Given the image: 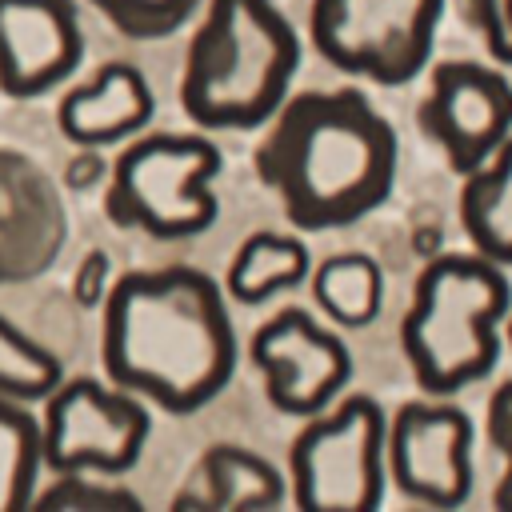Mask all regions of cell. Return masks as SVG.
<instances>
[{
    "mask_svg": "<svg viewBox=\"0 0 512 512\" xmlns=\"http://www.w3.org/2000/svg\"><path fill=\"white\" fill-rule=\"evenodd\" d=\"M100 364L108 384L152 400L168 416L212 404L236 372V332L224 288L192 268H136L100 300Z\"/></svg>",
    "mask_w": 512,
    "mask_h": 512,
    "instance_id": "6da1fadb",
    "label": "cell"
},
{
    "mask_svg": "<svg viewBox=\"0 0 512 512\" xmlns=\"http://www.w3.org/2000/svg\"><path fill=\"white\" fill-rule=\"evenodd\" d=\"M396 132L352 88L288 96L256 144V176L304 232L348 228L396 184Z\"/></svg>",
    "mask_w": 512,
    "mask_h": 512,
    "instance_id": "7a4b0ae2",
    "label": "cell"
},
{
    "mask_svg": "<svg viewBox=\"0 0 512 512\" xmlns=\"http://www.w3.org/2000/svg\"><path fill=\"white\" fill-rule=\"evenodd\" d=\"M300 40L272 0H208L188 40L180 108L196 128H260L288 100Z\"/></svg>",
    "mask_w": 512,
    "mask_h": 512,
    "instance_id": "3957f363",
    "label": "cell"
},
{
    "mask_svg": "<svg viewBox=\"0 0 512 512\" xmlns=\"http://www.w3.org/2000/svg\"><path fill=\"white\" fill-rule=\"evenodd\" d=\"M512 288L500 264L484 256L444 252L432 256L400 324V344L416 384L428 396H452L496 368L500 320L508 316Z\"/></svg>",
    "mask_w": 512,
    "mask_h": 512,
    "instance_id": "277c9868",
    "label": "cell"
},
{
    "mask_svg": "<svg viewBox=\"0 0 512 512\" xmlns=\"http://www.w3.org/2000/svg\"><path fill=\"white\" fill-rule=\"evenodd\" d=\"M220 168V148L208 136L148 132L112 160L104 216L116 228H136L156 240L200 236L220 216L212 192Z\"/></svg>",
    "mask_w": 512,
    "mask_h": 512,
    "instance_id": "5b68a950",
    "label": "cell"
},
{
    "mask_svg": "<svg viewBox=\"0 0 512 512\" xmlns=\"http://www.w3.org/2000/svg\"><path fill=\"white\" fill-rule=\"evenodd\" d=\"M388 420L372 396H344L308 416L288 448L292 500L304 512H372L384 500Z\"/></svg>",
    "mask_w": 512,
    "mask_h": 512,
    "instance_id": "8992f818",
    "label": "cell"
},
{
    "mask_svg": "<svg viewBox=\"0 0 512 512\" xmlns=\"http://www.w3.org/2000/svg\"><path fill=\"white\" fill-rule=\"evenodd\" d=\"M444 0H312L308 32L316 52L372 84H408L432 56Z\"/></svg>",
    "mask_w": 512,
    "mask_h": 512,
    "instance_id": "52a82bcc",
    "label": "cell"
},
{
    "mask_svg": "<svg viewBox=\"0 0 512 512\" xmlns=\"http://www.w3.org/2000/svg\"><path fill=\"white\" fill-rule=\"evenodd\" d=\"M152 432L140 396L96 376H64L40 412V460L48 472L124 476Z\"/></svg>",
    "mask_w": 512,
    "mask_h": 512,
    "instance_id": "ba28073f",
    "label": "cell"
},
{
    "mask_svg": "<svg viewBox=\"0 0 512 512\" xmlns=\"http://www.w3.org/2000/svg\"><path fill=\"white\" fill-rule=\"evenodd\" d=\"M388 480L420 504L456 508L472 492V420L444 400H408L384 432Z\"/></svg>",
    "mask_w": 512,
    "mask_h": 512,
    "instance_id": "9c48e42d",
    "label": "cell"
},
{
    "mask_svg": "<svg viewBox=\"0 0 512 512\" xmlns=\"http://www.w3.org/2000/svg\"><path fill=\"white\" fill-rule=\"evenodd\" d=\"M252 364L264 372L268 404L284 416L324 412L352 380V352L304 308H284L252 336Z\"/></svg>",
    "mask_w": 512,
    "mask_h": 512,
    "instance_id": "30bf717a",
    "label": "cell"
},
{
    "mask_svg": "<svg viewBox=\"0 0 512 512\" xmlns=\"http://www.w3.org/2000/svg\"><path fill=\"white\" fill-rule=\"evenodd\" d=\"M420 128L440 144L448 168L468 176L512 136V84L484 64L444 60L416 108Z\"/></svg>",
    "mask_w": 512,
    "mask_h": 512,
    "instance_id": "8fae6325",
    "label": "cell"
},
{
    "mask_svg": "<svg viewBox=\"0 0 512 512\" xmlns=\"http://www.w3.org/2000/svg\"><path fill=\"white\" fill-rule=\"evenodd\" d=\"M84 60L76 0H0V92L36 100Z\"/></svg>",
    "mask_w": 512,
    "mask_h": 512,
    "instance_id": "7c38bea8",
    "label": "cell"
},
{
    "mask_svg": "<svg viewBox=\"0 0 512 512\" xmlns=\"http://www.w3.org/2000/svg\"><path fill=\"white\" fill-rule=\"evenodd\" d=\"M68 240L56 180L16 148H0V288L48 272Z\"/></svg>",
    "mask_w": 512,
    "mask_h": 512,
    "instance_id": "4fadbf2b",
    "label": "cell"
},
{
    "mask_svg": "<svg viewBox=\"0 0 512 512\" xmlns=\"http://www.w3.org/2000/svg\"><path fill=\"white\" fill-rule=\"evenodd\" d=\"M156 112L152 84L128 60L100 64L84 84L68 88L56 104V128L76 148H104L136 136Z\"/></svg>",
    "mask_w": 512,
    "mask_h": 512,
    "instance_id": "5bb4252c",
    "label": "cell"
},
{
    "mask_svg": "<svg viewBox=\"0 0 512 512\" xmlns=\"http://www.w3.org/2000/svg\"><path fill=\"white\" fill-rule=\"evenodd\" d=\"M284 500V476L244 444H212L172 496L176 512H264Z\"/></svg>",
    "mask_w": 512,
    "mask_h": 512,
    "instance_id": "9a60e30c",
    "label": "cell"
},
{
    "mask_svg": "<svg viewBox=\"0 0 512 512\" xmlns=\"http://www.w3.org/2000/svg\"><path fill=\"white\" fill-rule=\"evenodd\" d=\"M460 224L476 256L492 264H512V136L464 176Z\"/></svg>",
    "mask_w": 512,
    "mask_h": 512,
    "instance_id": "2e32d148",
    "label": "cell"
},
{
    "mask_svg": "<svg viewBox=\"0 0 512 512\" xmlns=\"http://www.w3.org/2000/svg\"><path fill=\"white\" fill-rule=\"evenodd\" d=\"M308 268H312V260L300 240L280 236V232H252L236 248L224 288L240 304H260V300L276 296L280 288H296L300 280H308Z\"/></svg>",
    "mask_w": 512,
    "mask_h": 512,
    "instance_id": "e0dca14e",
    "label": "cell"
},
{
    "mask_svg": "<svg viewBox=\"0 0 512 512\" xmlns=\"http://www.w3.org/2000/svg\"><path fill=\"white\" fill-rule=\"evenodd\" d=\"M312 300L320 312L344 328H364L376 320L384 304V272L364 252H340L324 256L316 268H308Z\"/></svg>",
    "mask_w": 512,
    "mask_h": 512,
    "instance_id": "ac0fdd59",
    "label": "cell"
},
{
    "mask_svg": "<svg viewBox=\"0 0 512 512\" xmlns=\"http://www.w3.org/2000/svg\"><path fill=\"white\" fill-rule=\"evenodd\" d=\"M40 468V416H32L20 400L0 396V512L32 504Z\"/></svg>",
    "mask_w": 512,
    "mask_h": 512,
    "instance_id": "d6986e66",
    "label": "cell"
},
{
    "mask_svg": "<svg viewBox=\"0 0 512 512\" xmlns=\"http://www.w3.org/2000/svg\"><path fill=\"white\" fill-rule=\"evenodd\" d=\"M64 380L60 356L0 312V396L36 404Z\"/></svg>",
    "mask_w": 512,
    "mask_h": 512,
    "instance_id": "ffe728a7",
    "label": "cell"
},
{
    "mask_svg": "<svg viewBox=\"0 0 512 512\" xmlns=\"http://www.w3.org/2000/svg\"><path fill=\"white\" fill-rule=\"evenodd\" d=\"M44 492H32L28 508L40 512H140V496L112 484L96 480V472H52Z\"/></svg>",
    "mask_w": 512,
    "mask_h": 512,
    "instance_id": "44dd1931",
    "label": "cell"
},
{
    "mask_svg": "<svg viewBox=\"0 0 512 512\" xmlns=\"http://www.w3.org/2000/svg\"><path fill=\"white\" fill-rule=\"evenodd\" d=\"M88 4L128 40H164L188 24L200 0H88Z\"/></svg>",
    "mask_w": 512,
    "mask_h": 512,
    "instance_id": "7402d4cb",
    "label": "cell"
},
{
    "mask_svg": "<svg viewBox=\"0 0 512 512\" xmlns=\"http://www.w3.org/2000/svg\"><path fill=\"white\" fill-rule=\"evenodd\" d=\"M484 436H488V444L504 456V472H500V480H496L492 504H496L500 512H512V380L492 392L488 416H484Z\"/></svg>",
    "mask_w": 512,
    "mask_h": 512,
    "instance_id": "603a6c76",
    "label": "cell"
},
{
    "mask_svg": "<svg viewBox=\"0 0 512 512\" xmlns=\"http://www.w3.org/2000/svg\"><path fill=\"white\" fill-rule=\"evenodd\" d=\"M468 8L484 32L488 56L496 64H512V0H468Z\"/></svg>",
    "mask_w": 512,
    "mask_h": 512,
    "instance_id": "cb8c5ba5",
    "label": "cell"
},
{
    "mask_svg": "<svg viewBox=\"0 0 512 512\" xmlns=\"http://www.w3.org/2000/svg\"><path fill=\"white\" fill-rule=\"evenodd\" d=\"M108 284H112V260H108V252L104 248L84 252L80 264H76V276H72V300L80 308H100Z\"/></svg>",
    "mask_w": 512,
    "mask_h": 512,
    "instance_id": "d4e9b609",
    "label": "cell"
},
{
    "mask_svg": "<svg viewBox=\"0 0 512 512\" xmlns=\"http://www.w3.org/2000/svg\"><path fill=\"white\" fill-rule=\"evenodd\" d=\"M108 176V164L100 160V152L96 148H80L72 160H68V168H64V188L68 192H88L92 184H100Z\"/></svg>",
    "mask_w": 512,
    "mask_h": 512,
    "instance_id": "484cf974",
    "label": "cell"
},
{
    "mask_svg": "<svg viewBox=\"0 0 512 512\" xmlns=\"http://www.w3.org/2000/svg\"><path fill=\"white\" fill-rule=\"evenodd\" d=\"M508 340H512V320H508Z\"/></svg>",
    "mask_w": 512,
    "mask_h": 512,
    "instance_id": "4316f807",
    "label": "cell"
}]
</instances>
